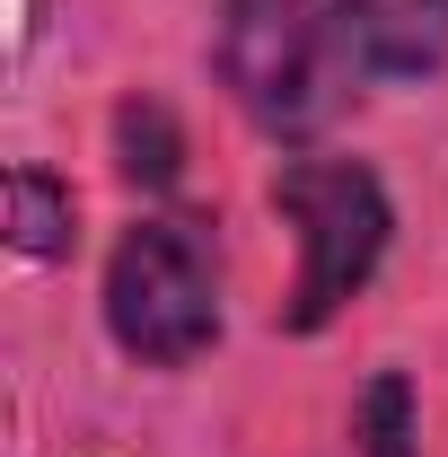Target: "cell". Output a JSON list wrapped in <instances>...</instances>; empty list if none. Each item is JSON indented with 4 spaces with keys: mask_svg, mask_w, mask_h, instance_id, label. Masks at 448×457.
Masks as SVG:
<instances>
[{
    "mask_svg": "<svg viewBox=\"0 0 448 457\" xmlns=\"http://www.w3.org/2000/svg\"><path fill=\"white\" fill-rule=\"evenodd\" d=\"M106 335L150 361V370H185L220 343V255H212V220L194 212H159L132 220L106 255Z\"/></svg>",
    "mask_w": 448,
    "mask_h": 457,
    "instance_id": "1",
    "label": "cell"
},
{
    "mask_svg": "<svg viewBox=\"0 0 448 457\" xmlns=\"http://www.w3.org/2000/svg\"><path fill=\"white\" fill-rule=\"evenodd\" d=\"M212 62L246 123H264L273 141H308L343 106V36L317 0H220Z\"/></svg>",
    "mask_w": 448,
    "mask_h": 457,
    "instance_id": "2",
    "label": "cell"
},
{
    "mask_svg": "<svg viewBox=\"0 0 448 457\" xmlns=\"http://www.w3.org/2000/svg\"><path fill=\"white\" fill-rule=\"evenodd\" d=\"M273 212L299 228V282H290L281 326L290 335H317V326L343 317V299L369 290L378 255H387V228H395L387 185L361 159H281Z\"/></svg>",
    "mask_w": 448,
    "mask_h": 457,
    "instance_id": "3",
    "label": "cell"
},
{
    "mask_svg": "<svg viewBox=\"0 0 448 457\" xmlns=\"http://www.w3.org/2000/svg\"><path fill=\"white\" fill-rule=\"evenodd\" d=\"M343 54L378 79H422L448 62V0H335Z\"/></svg>",
    "mask_w": 448,
    "mask_h": 457,
    "instance_id": "4",
    "label": "cell"
},
{
    "mask_svg": "<svg viewBox=\"0 0 448 457\" xmlns=\"http://www.w3.org/2000/svg\"><path fill=\"white\" fill-rule=\"evenodd\" d=\"M9 246L27 264H62L79 246V203L54 168H9Z\"/></svg>",
    "mask_w": 448,
    "mask_h": 457,
    "instance_id": "5",
    "label": "cell"
},
{
    "mask_svg": "<svg viewBox=\"0 0 448 457\" xmlns=\"http://www.w3.org/2000/svg\"><path fill=\"white\" fill-rule=\"evenodd\" d=\"M114 168H123V185H141V194H168L176 176H185V132H176V114L159 97H123L114 106Z\"/></svg>",
    "mask_w": 448,
    "mask_h": 457,
    "instance_id": "6",
    "label": "cell"
},
{
    "mask_svg": "<svg viewBox=\"0 0 448 457\" xmlns=\"http://www.w3.org/2000/svg\"><path fill=\"white\" fill-rule=\"evenodd\" d=\"M352 431H361V457H422V396L404 370H378L361 404H352Z\"/></svg>",
    "mask_w": 448,
    "mask_h": 457,
    "instance_id": "7",
    "label": "cell"
},
{
    "mask_svg": "<svg viewBox=\"0 0 448 457\" xmlns=\"http://www.w3.org/2000/svg\"><path fill=\"white\" fill-rule=\"evenodd\" d=\"M36 18H45V0H9V54L36 45Z\"/></svg>",
    "mask_w": 448,
    "mask_h": 457,
    "instance_id": "8",
    "label": "cell"
}]
</instances>
